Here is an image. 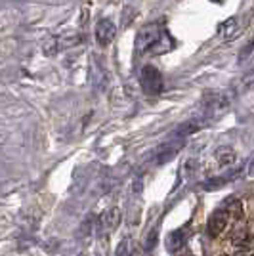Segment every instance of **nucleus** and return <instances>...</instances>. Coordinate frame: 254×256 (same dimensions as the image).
Instances as JSON below:
<instances>
[{
    "instance_id": "nucleus-2",
    "label": "nucleus",
    "mask_w": 254,
    "mask_h": 256,
    "mask_svg": "<svg viewBox=\"0 0 254 256\" xmlns=\"http://www.w3.org/2000/svg\"><path fill=\"white\" fill-rule=\"evenodd\" d=\"M139 86L147 96H157L162 90V75L155 65H143L139 71Z\"/></svg>"
},
{
    "instance_id": "nucleus-17",
    "label": "nucleus",
    "mask_w": 254,
    "mask_h": 256,
    "mask_svg": "<svg viewBox=\"0 0 254 256\" xmlns=\"http://www.w3.org/2000/svg\"><path fill=\"white\" fill-rule=\"evenodd\" d=\"M193 168H195V159H189V161L184 164V174L185 176H189V174L193 172Z\"/></svg>"
},
{
    "instance_id": "nucleus-14",
    "label": "nucleus",
    "mask_w": 254,
    "mask_h": 256,
    "mask_svg": "<svg viewBox=\"0 0 254 256\" xmlns=\"http://www.w3.org/2000/svg\"><path fill=\"white\" fill-rule=\"evenodd\" d=\"M157 230H151V232L147 233V237H145V243H143V251L145 253H151L155 247H157Z\"/></svg>"
},
{
    "instance_id": "nucleus-10",
    "label": "nucleus",
    "mask_w": 254,
    "mask_h": 256,
    "mask_svg": "<svg viewBox=\"0 0 254 256\" xmlns=\"http://www.w3.org/2000/svg\"><path fill=\"white\" fill-rule=\"evenodd\" d=\"M222 209L228 212L230 220H235V222H241L243 220V203L239 199H230Z\"/></svg>"
},
{
    "instance_id": "nucleus-5",
    "label": "nucleus",
    "mask_w": 254,
    "mask_h": 256,
    "mask_svg": "<svg viewBox=\"0 0 254 256\" xmlns=\"http://www.w3.org/2000/svg\"><path fill=\"white\" fill-rule=\"evenodd\" d=\"M182 145H184V141L182 140H174V141H168V143H162L161 147L155 151V164H164L168 163V161H172L178 153H180V149H182Z\"/></svg>"
},
{
    "instance_id": "nucleus-16",
    "label": "nucleus",
    "mask_w": 254,
    "mask_h": 256,
    "mask_svg": "<svg viewBox=\"0 0 254 256\" xmlns=\"http://www.w3.org/2000/svg\"><path fill=\"white\" fill-rule=\"evenodd\" d=\"M126 253H128V241L124 239V241L118 245V249H117V256H128Z\"/></svg>"
},
{
    "instance_id": "nucleus-9",
    "label": "nucleus",
    "mask_w": 254,
    "mask_h": 256,
    "mask_svg": "<svg viewBox=\"0 0 254 256\" xmlns=\"http://www.w3.org/2000/svg\"><path fill=\"white\" fill-rule=\"evenodd\" d=\"M231 243L235 247H247V245H251V233H249L245 224H239L235 228V232L231 235Z\"/></svg>"
},
{
    "instance_id": "nucleus-6",
    "label": "nucleus",
    "mask_w": 254,
    "mask_h": 256,
    "mask_svg": "<svg viewBox=\"0 0 254 256\" xmlns=\"http://www.w3.org/2000/svg\"><path fill=\"white\" fill-rule=\"evenodd\" d=\"M203 105L207 109V113L214 115V113H220L224 111L228 105H230V98L226 94H212V96H207L203 99Z\"/></svg>"
},
{
    "instance_id": "nucleus-13",
    "label": "nucleus",
    "mask_w": 254,
    "mask_h": 256,
    "mask_svg": "<svg viewBox=\"0 0 254 256\" xmlns=\"http://www.w3.org/2000/svg\"><path fill=\"white\" fill-rule=\"evenodd\" d=\"M237 161V153L230 149V147H226V149H220L218 151V164L224 168V166H231V164H235Z\"/></svg>"
},
{
    "instance_id": "nucleus-11",
    "label": "nucleus",
    "mask_w": 254,
    "mask_h": 256,
    "mask_svg": "<svg viewBox=\"0 0 254 256\" xmlns=\"http://www.w3.org/2000/svg\"><path fill=\"white\" fill-rule=\"evenodd\" d=\"M237 174H239V170H235V172H231V174H224V176H218V178H210V180H207L205 184H203V187L205 189H218V187L226 186V184H230V182H233L235 178H237Z\"/></svg>"
},
{
    "instance_id": "nucleus-8",
    "label": "nucleus",
    "mask_w": 254,
    "mask_h": 256,
    "mask_svg": "<svg viewBox=\"0 0 254 256\" xmlns=\"http://www.w3.org/2000/svg\"><path fill=\"white\" fill-rule=\"evenodd\" d=\"M184 245H185V230L184 228L174 230V232L168 235V239H166V249H168L170 253H178L180 249H184Z\"/></svg>"
},
{
    "instance_id": "nucleus-4",
    "label": "nucleus",
    "mask_w": 254,
    "mask_h": 256,
    "mask_svg": "<svg viewBox=\"0 0 254 256\" xmlns=\"http://www.w3.org/2000/svg\"><path fill=\"white\" fill-rule=\"evenodd\" d=\"M231 220H230V216H228V212L226 210L220 209L216 210L210 218H208V222H207V232H208V235L210 237H220L222 233L226 232V228H228V224H230Z\"/></svg>"
},
{
    "instance_id": "nucleus-12",
    "label": "nucleus",
    "mask_w": 254,
    "mask_h": 256,
    "mask_svg": "<svg viewBox=\"0 0 254 256\" xmlns=\"http://www.w3.org/2000/svg\"><path fill=\"white\" fill-rule=\"evenodd\" d=\"M199 130H201V122H199L197 118H191V120H185L184 124L178 126L176 136H178V138H185V136H191V134H195V132H199Z\"/></svg>"
},
{
    "instance_id": "nucleus-7",
    "label": "nucleus",
    "mask_w": 254,
    "mask_h": 256,
    "mask_svg": "<svg viewBox=\"0 0 254 256\" xmlns=\"http://www.w3.org/2000/svg\"><path fill=\"white\" fill-rule=\"evenodd\" d=\"M120 209L118 207H111L103 216H101V228L103 232H115L120 224Z\"/></svg>"
},
{
    "instance_id": "nucleus-3",
    "label": "nucleus",
    "mask_w": 254,
    "mask_h": 256,
    "mask_svg": "<svg viewBox=\"0 0 254 256\" xmlns=\"http://www.w3.org/2000/svg\"><path fill=\"white\" fill-rule=\"evenodd\" d=\"M117 35V27L115 23L111 21V20H99L98 23H96V31H94V37H96V42L99 44V46H109L111 42H113V39H115Z\"/></svg>"
},
{
    "instance_id": "nucleus-15",
    "label": "nucleus",
    "mask_w": 254,
    "mask_h": 256,
    "mask_svg": "<svg viewBox=\"0 0 254 256\" xmlns=\"http://www.w3.org/2000/svg\"><path fill=\"white\" fill-rule=\"evenodd\" d=\"M94 230V216H88L82 224H80V228H78V237H88Z\"/></svg>"
},
{
    "instance_id": "nucleus-1",
    "label": "nucleus",
    "mask_w": 254,
    "mask_h": 256,
    "mask_svg": "<svg viewBox=\"0 0 254 256\" xmlns=\"http://www.w3.org/2000/svg\"><path fill=\"white\" fill-rule=\"evenodd\" d=\"M172 48L170 35L162 29V23L145 25L138 33L136 52L138 54H164Z\"/></svg>"
}]
</instances>
